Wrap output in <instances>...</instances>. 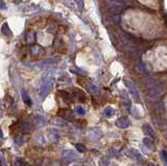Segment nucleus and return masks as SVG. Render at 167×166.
Here are the masks:
<instances>
[{"label":"nucleus","mask_w":167,"mask_h":166,"mask_svg":"<svg viewBox=\"0 0 167 166\" xmlns=\"http://www.w3.org/2000/svg\"><path fill=\"white\" fill-rule=\"evenodd\" d=\"M136 69L138 70L139 72H141V73H144V72H146V70H145L144 66H143V65H141V64H138V65H137Z\"/></svg>","instance_id":"nucleus-20"},{"label":"nucleus","mask_w":167,"mask_h":166,"mask_svg":"<svg viewBox=\"0 0 167 166\" xmlns=\"http://www.w3.org/2000/svg\"><path fill=\"white\" fill-rule=\"evenodd\" d=\"M41 51H42V48L39 45H33L31 47V54L33 55H38Z\"/></svg>","instance_id":"nucleus-15"},{"label":"nucleus","mask_w":167,"mask_h":166,"mask_svg":"<svg viewBox=\"0 0 167 166\" xmlns=\"http://www.w3.org/2000/svg\"><path fill=\"white\" fill-rule=\"evenodd\" d=\"M52 88V82L50 78H44L40 86V95L41 97H46L50 93V90Z\"/></svg>","instance_id":"nucleus-4"},{"label":"nucleus","mask_w":167,"mask_h":166,"mask_svg":"<svg viewBox=\"0 0 167 166\" xmlns=\"http://www.w3.org/2000/svg\"><path fill=\"white\" fill-rule=\"evenodd\" d=\"M130 120L126 117H121V118H119L116 121V125L118 127H120V129H126V127H130Z\"/></svg>","instance_id":"nucleus-6"},{"label":"nucleus","mask_w":167,"mask_h":166,"mask_svg":"<svg viewBox=\"0 0 167 166\" xmlns=\"http://www.w3.org/2000/svg\"><path fill=\"white\" fill-rule=\"evenodd\" d=\"M0 8H2V10L5 8V4H4V2L2 0H0Z\"/></svg>","instance_id":"nucleus-24"},{"label":"nucleus","mask_w":167,"mask_h":166,"mask_svg":"<svg viewBox=\"0 0 167 166\" xmlns=\"http://www.w3.org/2000/svg\"><path fill=\"white\" fill-rule=\"evenodd\" d=\"M99 166H110V162L107 160V159L102 158L99 160Z\"/></svg>","instance_id":"nucleus-18"},{"label":"nucleus","mask_w":167,"mask_h":166,"mask_svg":"<svg viewBox=\"0 0 167 166\" xmlns=\"http://www.w3.org/2000/svg\"><path fill=\"white\" fill-rule=\"evenodd\" d=\"M114 114H115V111H114L113 108H111V107L105 108V111H103V115H105V117H107V118H111V117H113Z\"/></svg>","instance_id":"nucleus-9"},{"label":"nucleus","mask_w":167,"mask_h":166,"mask_svg":"<svg viewBox=\"0 0 167 166\" xmlns=\"http://www.w3.org/2000/svg\"><path fill=\"white\" fill-rule=\"evenodd\" d=\"M1 31H2V33H3V35H5V36H10V35H12V31H10V29L8 28V25L6 24V23H4V24L2 25Z\"/></svg>","instance_id":"nucleus-13"},{"label":"nucleus","mask_w":167,"mask_h":166,"mask_svg":"<svg viewBox=\"0 0 167 166\" xmlns=\"http://www.w3.org/2000/svg\"><path fill=\"white\" fill-rule=\"evenodd\" d=\"M62 157L66 161H74L79 158V155H77L76 152H74L72 150H65L62 153Z\"/></svg>","instance_id":"nucleus-5"},{"label":"nucleus","mask_w":167,"mask_h":166,"mask_svg":"<svg viewBox=\"0 0 167 166\" xmlns=\"http://www.w3.org/2000/svg\"><path fill=\"white\" fill-rule=\"evenodd\" d=\"M21 130H22L23 133H30L31 131H33V127H31V124L29 122H23L22 123V127H21Z\"/></svg>","instance_id":"nucleus-8"},{"label":"nucleus","mask_w":167,"mask_h":166,"mask_svg":"<svg viewBox=\"0 0 167 166\" xmlns=\"http://www.w3.org/2000/svg\"><path fill=\"white\" fill-rule=\"evenodd\" d=\"M25 38H26V42H27V43H33V41H35V39H36V38H35V33H28Z\"/></svg>","instance_id":"nucleus-16"},{"label":"nucleus","mask_w":167,"mask_h":166,"mask_svg":"<svg viewBox=\"0 0 167 166\" xmlns=\"http://www.w3.org/2000/svg\"><path fill=\"white\" fill-rule=\"evenodd\" d=\"M148 166H155V165H154V164H149Z\"/></svg>","instance_id":"nucleus-27"},{"label":"nucleus","mask_w":167,"mask_h":166,"mask_svg":"<svg viewBox=\"0 0 167 166\" xmlns=\"http://www.w3.org/2000/svg\"><path fill=\"white\" fill-rule=\"evenodd\" d=\"M164 91L165 90H164L163 88H160V87H158V86H155L148 90L146 97L149 101H151V103H156V101H158L160 99V97H161V95L164 93Z\"/></svg>","instance_id":"nucleus-1"},{"label":"nucleus","mask_w":167,"mask_h":166,"mask_svg":"<svg viewBox=\"0 0 167 166\" xmlns=\"http://www.w3.org/2000/svg\"><path fill=\"white\" fill-rule=\"evenodd\" d=\"M22 98H23V101H24L27 106H31V99L29 98L27 93L24 92V91H22Z\"/></svg>","instance_id":"nucleus-12"},{"label":"nucleus","mask_w":167,"mask_h":166,"mask_svg":"<svg viewBox=\"0 0 167 166\" xmlns=\"http://www.w3.org/2000/svg\"><path fill=\"white\" fill-rule=\"evenodd\" d=\"M112 22L116 23V24L120 23V16H119V15H114L113 18H112Z\"/></svg>","instance_id":"nucleus-19"},{"label":"nucleus","mask_w":167,"mask_h":166,"mask_svg":"<svg viewBox=\"0 0 167 166\" xmlns=\"http://www.w3.org/2000/svg\"><path fill=\"white\" fill-rule=\"evenodd\" d=\"M143 143L146 147H148L149 150H154V143H153V140L151 139L149 137H144L143 138Z\"/></svg>","instance_id":"nucleus-10"},{"label":"nucleus","mask_w":167,"mask_h":166,"mask_svg":"<svg viewBox=\"0 0 167 166\" xmlns=\"http://www.w3.org/2000/svg\"><path fill=\"white\" fill-rule=\"evenodd\" d=\"M161 157H162V159H163L164 163H165V166H167V152H165V150H162Z\"/></svg>","instance_id":"nucleus-21"},{"label":"nucleus","mask_w":167,"mask_h":166,"mask_svg":"<svg viewBox=\"0 0 167 166\" xmlns=\"http://www.w3.org/2000/svg\"><path fill=\"white\" fill-rule=\"evenodd\" d=\"M87 88H88V90L90 91L92 94H97V93L99 92V89L97 88V86H95V85H93V84H87Z\"/></svg>","instance_id":"nucleus-11"},{"label":"nucleus","mask_w":167,"mask_h":166,"mask_svg":"<svg viewBox=\"0 0 167 166\" xmlns=\"http://www.w3.org/2000/svg\"><path fill=\"white\" fill-rule=\"evenodd\" d=\"M107 8L113 15H120L123 12V5L120 2L114 0H107Z\"/></svg>","instance_id":"nucleus-2"},{"label":"nucleus","mask_w":167,"mask_h":166,"mask_svg":"<svg viewBox=\"0 0 167 166\" xmlns=\"http://www.w3.org/2000/svg\"><path fill=\"white\" fill-rule=\"evenodd\" d=\"M0 137H2V132H1V130H0Z\"/></svg>","instance_id":"nucleus-25"},{"label":"nucleus","mask_w":167,"mask_h":166,"mask_svg":"<svg viewBox=\"0 0 167 166\" xmlns=\"http://www.w3.org/2000/svg\"><path fill=\"white\" fill-rule=\"evenodd\" d=\"M75 112H76L79 115H84L85 114V110L82 107H76V108H75Z\"/></svg>","instance_id":"nucleus-22"},{"label":"nucleus","mask_w":167,"mask_h":166,"mask_svg":"<svg viewBox=\"0 0 167 166\" xmlns=\"http://www.w3.org/2000/svg\"><path fill=\"white\" fill-rule=\"evenodd\" d=\"M124 85H125V87L128 88V92L131 93V95L133 96V98H134L135 100L137 101V103H140V101H141L140 93H139V91H138V89H137V87L135 86V85L133 84L131 80H124Z\"/></svg>","instance_id":"nucleus-3"},{"label":"nucleus","mask_w":167,"mask_h":166,"mask_svg":"<svg viewBox=\"0 0 167 166\" xmlns=\"http://www.w3.org/2000/svg\"><path fill=\"white\" fill-rule=\"evenodd\" d=\"M142 129H143V132H144V133L146 134L147 136H149V137L155 138V132H154L153 127H151L149 124H147V123H145V124H143Z\"/></svg>","instance_id":"nucleus-7"},{"label":"nucleus","mask_w":167,"mask_h":166,"mask_svg":"<svg viewBox=\"0 0 167 166\" xmlns=\"http://www.w3.org/2000/svg\"><path fill=\"white\" fill-rule=\"evenodd\" d=\"M75 147H76L77 152H79V153H85L87 150L86 146H85L84 144H81V143H77L76 145H75Z\"/></svg>","instance_id":"nucleus-17"},{"label":"nucleus","mask_w":167,"mask_h":166,"mask_svg":"<svg viewBox=\"0 0 167 166\" xmlns=\"http://www.w3.org/2000/svg\"><path fill=\"white\" fill-rule=\"evenodd\" d=\"M114 1H118V2H119V1H124V0H114Z\"/></svg>","instance_id":"nucleus-26"},{"label":"nucleus","mask_w":167,"mask_h":166,"mask_svg":"<svg viewBox=\"0 0 167 166\" xmlns=\"http://www.w3.org/2000/svg\"><path fill=\"white\" fill-rule=\"evenodd\" d=\"M14 166H30L27 162H25V161H23L22 159L20 158H17L16 160H15V164Z\"/></svg>","instance_id":"nucleus-14"},{"label":"nucleus","mask_w":167,"mask_h":166,"mask_svg":"<svg viewBox=\"0 0 167 166\" xmlns=\"http://www.w3.org/2000/svg\"><path fill=\"white\" fill-rule=\"evenodd\" d=\"M76 5L79 6V8H83V6H84V0H76Z\"/></svg>","instance_id":"nucleus-23"}]
</instances>
